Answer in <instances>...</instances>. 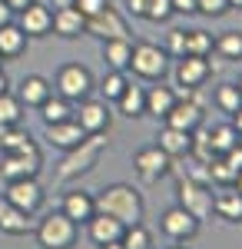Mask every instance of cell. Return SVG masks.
Masks as SVG:
<instances>
[{
    "mask_svg": "<svg viewBox=\"0 0 242 249\" xmlns=\"http://www.w3.org/2000/svg\"><path fill=\"white\" fill-rule=\"evenodd\" d=\"M216 107L223 110V113H239L242 110V93H239V87L236 83H223L219 90H216Z\"/></svg>",
    "mask_w": 242,
    "mask_h": 249,
    "instance_id": "obj_31",
    "label": "cell"
},
{
    "mask_svg": "<svg viewBox=\"0 0 242 249\" xmlns=\"http://www.w3.org/2000/svg\"><path fill=\"white\" fill-rule=\"evenodd\" d=\"M169 160H176V156H186L189 146H192V133L186 130H176V126H163L159 130V143H156Z\"/></svg>",
    "mask_w": 242,
    "mask_h": 249,
    "instance_id": "obj_23",
    "label": "cell"
},
{
    "mask_svg": "<svg viewBox=\"0 0 242 249\" xmlns=\"http://www.w3.org/2000/svg\"><path fill=\"white\" fill-rule=\"evenodd\" d=\"M23 47H27V34L17 27V20L3 23V27H0V57H3V60L20 57V53H23Z\"/></svg>",
    "mask_w": 242,
    "mask_h": 249,
    "instance_id": "obj_25",
    "label": "cell"
},
{
    "mask_svg": "<svg viewBox=\"0 0 242 249\" xmlns=\"http://www.w3.org/2000/svg\"><path fill=\"white\" fill-rule=\"evenodd\" d=\"M166 57L169 53L163 47H156V43H136L133 47V57H130V70L139 80H163L166 70H169Z\"/></svg>",
    "mask_w": 242,
    "mask_h": 249,
    "instance_id": "obj_4",
    "label": "cell"
},
{
    "mask_svg": "<svg viewBox=\"0 0 242 249\" xmlns=\"http://www.w3.org/2000/svg\"><path fill=\"white\" fill-rule=\"evenodd\" d=\"M103 150H106V133H86L73 150H67V156L60 160L53 183L56 186H67V183H73L80 176H86V173L100 163Z\"/></svg>",
    "mask_w": 242,
    "mask_h": 249,
    "instance_id": "obj_1",
    "label": "cell"
},
{
    "mask_svg": "<svg viewBox=\"0 0 242 249\" xmlns=\"http://www.w3.org/2000/svg\"><path fill=\"white\" fill-rule=\"evenodd\" d=\"M212 213L229 223H242V196L232 186H223L219 193H212Z\"/></svg>",
    "mask_w": 242,
    "mask_h": 249,
    "instance_id": "obj_22",
    "label": "cell"
},
{
    "mask_svg": "<svg viewBox=\"0 0 242 249\" xmlns=\"http://www.w3.org/2000/svg\"><path fill=\"white\" fill-rule=\"evenodd\" d=\"M232 126H236V133L242 136V110H239V113H232Z\"/></svg>",
    "mask_w": 242,
    "mask_h": 249,
    "instance_id": "obj_48",
    "label": "cell"
},
{
    "mask_svg": "<svg viewBox=\"0 0 242 249\" xmlns=\"http://www.w3.org/2000/svg\"><path fill=\"white\" fill-rule=\"evenodd\" d=\"M3 133H7V126H3V123H0V140H3Z\"/></svg>",
    "mask_w": 242,
    "mask_h": 249,
    "instance_id": "obj_54",
    "label": "cell"
},
{
    "mask_svg": "<svg viewBox=\"0 0 242 249\" xmlns=\"http://www.w3.org/2000/svg\"><path fill=\"white\" fill-rule=\"evenodd\" d=\"M223 156H225V163H229L232 170L239 173V170H242V140H239V143H236V146H232V150H225Z\"/></svg>",
    "mask_w": 242,
    "mask_h": 249,
    "instance_id": "obj_42",
    "label": "cell"
},
{
    "mask_svg": "<svg viewBox=\"0 0 242 249\" xmlns=\"http://www.w3.org/2000/svg\"><path fill=\"white\" fill-rule=\"evenodd\" d=\"M34 232H37L40 249H70L76 243V223L63 213H47Z\"/></svg>",
    "mask_w": 242,
    "mask_h": 249,
    "instance_id": "obj_3",
    "label": "cell"
},
{
    "mask_svg": "<svg viewBox=\"0 0 242 249\" xmlns=\"http://www.w3.org/2000/svg\"><path fill=\"white\" fill-rule=\"evenodd\" d=\"M159 226H163V232H166L173 243H186V239H192V236L199 232V226H203V223H199L192 213H186L183 206H173V210L163 213Z\"/></svg>",
    "mask_w": 242,
    "mask_h": 249,
    "instance_id": "obj_11",
    "label": "cell"
},
{
    "mask_svg": "<svg viewBox=\"0 0 242 249\" xmlns=\"http://www.w3.org/2000/svg\"><path fill=\"white\" fill-rule=\"evenodd\" d=\"M176 206H183L186 213H192L199 223L212 219V186L196 183V179H189V176H179V203H176Z\"/></svg>",
    "mask_w": 242,
    "mask_h": 249,
    "instance_id": "obj_5",
    "label": "cell"
},
{
    "mask_svg": "<svg viewBox=\"0 0 242 249\" xmlns=\"http://www.w3.org/2000/svg\"><path fill=\"white\" fill-rule=\"evenodd\" d=\"M173 249H186V246H173Z\"/></svg>",
    "mask_w": 242,
    "mask_h": 249,
    "instance_id": "obj_56",
    "label": "cell"
},
{
    "mask_svg": "<svg viewBox=\"0 0 242 249\" xmlns=\"http://www.w3.org/2000/svg\"><path fill=\"white\" fill-rule=\"evenodd\" d=\"M0 232H7V236H27V232H34L30 213L17 210V206L7 203L3 196H0Z\"/></svg>",
    "mask_w": 242,
    "mask_h": 249,
    "instance_id": "obj_17",
    "label": "cell"
},
{
    "mask_svg": "<svg viewBox=\"0 0 242 249\" xmlns=\"http://www.w3.org/2000/svg\"><path fill=\"white\" fill-rule=\"evenodd\" d=\"M0 67H3V57H0Z\"/></svg>",
    "mask_w": 242,
    "mask_h": 249,
    "instance_id": "obj_57",
    "label": "cell"
},
{
    "mask_svg": "<svg viewBox=\"0 0 242 249\" xmlns=\"http://www.w3.org/2000/svg\"><path fill=\"white\" fill-rule=\"evenodd\" d=\"M173 17V0H149L146 3V20L153 23H166Z\"/></svg>",
    "mask_w": 242,
    "mask_h": 249,
    "instance_id": "obj_39",
    "label": "cell"
},
{
    "mask_svg": "<svg viewBox=\"0 0 242 249\" xmlns=\"http://www.w3.org/2000/svg\"><path fill=\"white\" fill-rule=\"evenodd\" d=\"M30 143H34L30 133L20 130V123H17V126H7V133L0 140V150H3V153H14V150H23V146H30Z\"/></svg>",
    "mask_w": 242,
    "mask_h": 249,
    "instance_id": "obj_37",
    "label": "cell"
},
{
    "mask_svg": "<svg viewBox=\"0 0 242 249\" xmlns=\"http://www.w3.org/2000/svg\"><path fill=\"white\" fill-rule=\"evenodd\" d=\"M20 116H23V103H20L10 90H3V93H0V123H3V126H17Z\"/></svg>",
    "mask_w": 242,
    "mask_h": 249,
    "instance_id": "obj_33",
    "label": "cell"
},
{
    "mask_svg": "<svg viewBox=\"0 0 242 249\" xmlns=\"http://www.w3.org/2000/svg\"><path fill=\"white\" fill-rule=\"evenodd\" d=\"M7 183H10V179H7V173H3V166H0V196H3V190H7Z\"/></svg>",
    "mask_w": 242,
    "mask_h": 249,
    "instance_id": "obj_51",
    "label": "cell"
},
{
    "mask_svg": "<svg viewBox=\"0 0 242 249\" xmlns=\"http://www.w3.org/2000/svg\"><path fill=\"white\" fill-rule=\"evenodd\" d=\"M93 90V77H90V70L86 67H80V63H67L60 73H56V93L63 96V100H86Z\"/></svg>",
    "mask_w": 242,
    "mask_h": 249,
    "instance_id": "obj_7",
    "label": "cell"
},
{
    "mask_svg": "<svg viewBox=\"0 0 242 249\" xmlns=\"http://www.w3.org/2000/svg\"><path fill=\"white\" fill-rule=\"evenodd\" d=\"M130 57H133V43L126 40H103V60L110 70H130Z\"/></svg>",
    "mask_w": 242,
    "mask_h": 249,
    "instance_id": "obj_26",
    "label": "cell"
},
{
    "mask_svg": "<svg viewBox=\"0 0 242 249\" xmlns=\"http://www.w3.org/2000/svg\"><path fill=\"white\" fill-rule=\"evenodd\" d=\"M163 120H166V126H176V130L192 133L196 126H203V103H199L196 96H189V100H176L173 110H169Z\"/></svg>",
    "mask_w": 242,
    "mask_h": 249,
    "instance_id": "obj_14",
    "label": "cell"
},
{
    "mask_svg": "<svg viewBox=\"0 0 242 249\" xmlns=\"http://www.w3.org/2000/svg\"><path fill=\"white\" fill-rule=\"evenodd\" d=\"M166 53H173V57L179 60V57H186V30L183 27H173L166 34V47H163Z\"/></svg>",
    "mask_w": 242,
    "mask_h": 249,
    "instance_id": "obj_38",
    "label": "cell"
},
{
    "mask_svg": "<svg viewBox=\"0 0 242 249\" xmlns=\"http://www.w3.org/2000/svg\"><path fill=\"white\" fill-rule=\"evenodd\" d=\"M232 190H236V193H239V196H242V170L236 173V179H232Z\"/></svg>",
    "mask_w": 242,
    "mask_h": 249,
    "instance_id": "obj_49",
    "label": "cell"
},
{
    "mask_svg": "<svg viewBox=\"0 0 242 249\" xmlns=\"http://www.w3.org/2000/svg\"><path fill=\"white\" fill-rule=\"evenodd\" d=\"M209 77H212V63H209L206 57L186 53V57H179V63H176V83H179V87L199 90Z\"/></svg>",
    "mask_w": 242,
    "mask_h": 249,
    "instance_id": "obj_13",
    "label": "cell"
},
{
    "mask_svg": "<svg viewBox=\"0 0 242 249\" xmlns=\"http://www.w3.org/2000/svg\"><path fill=\"white\" fill-rule=\"evenodd\" d=\"M126 83H130L126 70H110L103 77V83H100V93H103V100H120V93L126 90Z\"/></svg>",
    "mask_w": 242,
    "mask_h": 249,
    "instance_id": "obj_35",
    "label": "cell"
},
{
    "mask_svg": "<svg viewBox=\"0 0 242 249\" xmlns=\"http://www.w3.org/2000/svg\"><path fill=\"white\" fill-rule=\"evenodd\" d=\"M116 107H120V113L123 116H143L146 113V90L139 87V83H126V90L120 93V100H116Z\"/></svg>",
    "mask_w": 242,
    "mask_h": 249,
    "instance_id": "obj_24",
    "label": "cell"
},
{
    "mask_svg": "<svg viewBox=\"0 0 242 249\" xmlns=\"http://www.w3.org/2000/svg\"><path fill=\"white\" fill-rule=\"evenodd\" d=\"M7 87H10V80H7V73H3V67H0V93H3Z\"/></svg>",
    "mask_w": 242,
    "mask_h": 249,
    "instance_id": "obj_50",
    "label": "cell"
},
{
    "mask_svg": "<svg viewBox=\"0 0 242 249\" xmlns=\"http://www.w3.org/2000/svg\"><path fill=\"white\" fill-rule=\"evenodd\" d=\"M3 3H7V7H10L14 14H20V10H23V7H30L34 0H3Z\"/></svg>",
    "mask_w": 242,
    "mask_h": 249,
    "instance_id": "obj_46",
    "label": "cell"
},
{
    "mask_svg": "<svg viewBox=\"0 0 242 249\" xmlns=\"http://www.w3.org/2000/svg\"><path fill=\"white\" fill-rule=\"evenodd\" d=\"M76 0H50V7H53V10H60V7H73Z\"/></svg>",
    "mask_w": 242,
    "mask_h": 249,
    "instance_id": "obj_47",
    "label": "cell"
},
{
    "mask_svg": "<svg viewBox=\"0 0 242 249\" xmlns=\"http://www.w3.org/2000/svg\"><path fill=\"white\" fill-rule=\"evenodd\" d=\"M100 249H126V246H123V243L116 239V243H106V246H100Z\"/></svg>",
    "mask_w": 242,
    "mask_h": 249,
    "instance_id": "obj_52",
    "label": "cell"
},
{
    "mask_svg": "<svg viewBox=\"0 0 242 249\" xmlns=\"http://www.w3.org/2000/svg\"><path fill=\"white\" fill-rule=\"evenodd\" d=\"M0 166L7 173V179H27V176H37L43 170V156H40V146L30 143L23 150H14V153L0 156Z\"/></svg>",
    "mask_w": 242,
    "mask_h": 249,
    "instance_id": "obj_6",
    "label": "cell"
},
{
    "mask_svg": "<svg viewBox=\"0 0 242 249\" xmlns=\"http://www.w3.org/2000/svg\"><path fill=\"white\" fill-rule=\"evenodd\" d=\"M37 110H40V116H43V123H63V120H73V107H70V100L53 96V93L47 96Z\"/></svg>",
    "mask_w": 242,
    "mask_h": 249,
    "instance_id": "obj_28",
    "label": "cell"
},
{
    "mask_svg": "<svg viewBox=\"0 0 242 249\" xmlns=\"http://www.w3.org/2000/svg\"><path fill=\"white\" fill-rule=\"evenodd\" d=\"M3 199L7 203H14L17 210L23 213H34L43 206V186L37 183V176H27V179H10L7 183V190H3Z\"/></svg>",
    "mask_w": 242,
    "mask_h": 249,
    "instance_id": "obj_8",
    "label": "cell"
},
{
    "mask_svg": "<svg viewBox=\"0 0 242 249\" xmlns=\"http://www.w3.org/2000/svg\"><path fill=\"white\" fill-rule=\"evenodd\" d=\"M106 3H110V0H76L73 7L80 10V14H83V17H93V14H100Z\"/></svg>",
    "mask_w": 242,
    "mask_h": 249,
    "instance_id": "obj_41",
    "label": "cell"
},
{
    "mask_svg": "<svg viewBox=\"0 0 242 249\" xmlns=\"http://www.w3.org/2000/svg\"><path fill=\"white\" fill-rule=\"evenodd\" d=\"M173 103H176V90L173 87H149L146 90V113L149 116L163 120L173 110Z\"/></svg>",
    "mask_w": 242,
    "mask_h": 249,
    "instance_id": "obj_27",
    "label": "cell"
},
{
    "mask_svg": "<svg viewBox=\"0 0 242 249\" xmlns=\"http://www.w3.org/2000/svg\"><path fill=\"white\" fill-rule=\"evenodd\" d=\"M10 20H14V10H10V7L0 0V27H3V23H10Z\"/></svg>",
    "mask_w": 242,
    "mask_h": 249,
    "instance_id": "obj_45",
    "label": "cell"
},
{
    "mask_svg": "<svg viewBox=\"0 0 242 249\" xmlns=\"http://www.w3.org/2000/svg\"><path fill=\"white\" fill-rule=\"evenodd\" d=\"M229 10H242V0H229Z\"/></svg>",
    "mask_w": 242,
    "mask_h": 249,
    "instance_id": "obj_53",
    "label": "cell"
},
{
    "mask_svg": "<svg viewBox=\"0 0 242 249\" xmlns=\"http://www.w3.org/2000/svg\"><path fill=\"white\" fill-rule=\"evenodd\" d=\"M93 203H96V213H106L113 219H120L123 226L143 223V213H146L139 190L130 186V183H113V186H106L100 196H93Z\"/></svg>",
    "mask_w": 242,
    "mask_h": 249,
    "instance_id": "obj_2",
    "label": "cell"
},
{
    "mask_svg": "<svg viewBox=\"0 0 242 249\" xmlns=\"http://www.w3.org/2000/svg\"><path fill=\"white\" fill-rule=\"evenodd\" d=\"M133 166H136V173H139L146 183H156V179H163V176L173 170V160H169L159 146H146V150H139V153L133 156Z\"/></svg>",
    "mask_w": 242,
    "mask_h": 249,
    "instance_id": "obj_12",
    "label": "cell"
},
{
    "mask_svg": "<svg viewBox=\"0 0 242 249\" xmlns=\"http://www.w3.org/2000/svg\"><path fill=\"white\" fill-rule=\"evenodd\" d=\"M50 30H53L56 37L73 40V37H80V34H86V17H83L76 7H60V10H53Z\"/></svg>",
    "mask_w": 242,
    "mask_h": 249,
    "instance_id": "obj_18",
    "label": "cell"
},
{
    "mask_svg": "<svg viewBox=\"0 0 242 249\" xmlns=\"http://www.w3.org/2000/svg\"><path fill=\"white\" fill-rule=\"evenodd\" d=\"M232 179H236V170L225 163V156L216 153L212 160H209V183L223 190V186H232Z\"/></svg>",
    "mask_w": 242,
    "mask_h": 249,
    "instance_id": "obj_32",
    "label": "cell"
},
{
    "mask_svg": "<svg viewBox=\"0 0 242 249\" xmlns=\"http://www.w3.org/2000/svg\"><path fill=\"white\" fill-rule=\"evenodd\" d=\"M146 3L149 0H126V10H130L133 17H146Z\"/></svg>",
    "mask_w": 242,
    "mask_h": 249,
    "instance_id": "obj_44",
    "label": "cell"
},
{
    "mask_svg": "<svg viewBox=\"0 0 242 249\" xmlns=\"http://www.w3.org/2000/svg\"><path fill=\"white\" fill-rule=\"evenodd\" d=\"M229 10V0H196V14L203 17H223Z\"/></svg>",
    "mask_w": 242,
    "mask_h": 249,
    "instance_id": "obj_40",
    "label": "cell"
},
{
    "mask_svg": "<svg viewBox=\"0 0 242 249\" xmlns=\"http://www.w3.org/2000/svg\"><path fill=\"white\" fill-rule=\"evenodd\" d=\"M86 34H93L100 40H126L130 37V27H126V20L120 10H113L110 3L93 14V17H86Z\"/></svg>",
    "mask_w": 242,
    "mask_h": 249,
    "instance_id": "obj_9",
    "label": "cell"
},
{
    "mask_svg": "<svg viewBox=\"0 0 242 249\" xmlns=\"http://www.w3.org/2000/svg\"><path fill=\"white\" fill-rule=\"evenodd\" d=\"M73 113L83 133H110L113 113L106 107V100H80V110H73Z\"/></svg>",
    "mask_w": 242,
    "mask_h": 249,
    "instance_id": "obj_10",
    "label": "cell"
},
{
    "mask_svg": "<svg viewBox=\"0 0 242 249\" xmlns=\"http://www.w3.org/2000/svg\"><path fill=\"white\" fill-rule=\"evenodd\" d=\"M60 213H63V216H70L76 226H80V223H86V219L96 213V203H93V196H90V193H83V190H67Z\"/></svg>",
    "mask_w": 242,
    "mask_h": 249,
    "instance_id": "obj_20",
    "label": "cell"
},
{
    "mask_svg": "<svg viewBox=\"0 0 242 249\" xmlns=\"http://www.w3.org/2000/svg\"><path fill=\"white\" fill-rule=\"evenodd\" d=\"M173 14H196V0H173Z\"/></svg>",
    "mask_w": 242,
    "mask_h": 249,
    "instance_id": "obj_43",
    "label": "cell"
},
{
    "mask_svg": "<svg viewBox=\"0 0 242 249\" xmlns=\"http://www.w3.org/2000/svg\"><path fill=\"white\" fill-rule=\"evenodd\" d=\"M209 140H212V150L223 156L225 150H232V146L239 143L242 136L236 133V126H232V123H219V126H212V130H209Z\"/></svg>",
    "mask_w": 242,
    "mask_h": 249,
    "instance_id": "obj_30",
    "label": "cell"
},
{
    "mask_svg": "<svg viewBox=\"0 0 242 249\" xmlns=\"http://www.w3.org/2000/svg\"><path fill=\"white\" fill-rule=\"evenodd\" d=\"M83 130H80V123L76 120H63V123H47V143L50 146H56V150H73L76 143L83 140Z\"/></svg>",
    "mask_w": 242,
    "mask_h": 249,
    "instance_id": "obj_19",
    "label": "cell"
},
{
    "mask_svg": "<svg viewBox=\"0 0 242 249\" xmlns=\"http://www.w3.org/2000/svg\"><path fill=\"white\" fill-rule=\"evenodd\" d=\"M50 23H53V10L50 7H43V3H30V7H23L17 17V27L27 34V37H47L50 34Z\"/></svg>",
    "mask_w": 242,
    "mask_h": 249,
    "instance_id": "obj_15",
    "label": "cell"
},
{
    "mask_svg": "<svg viewBox=\"0 0 242 249\" xmlns=\"http://www.w3.org/2000/svg\"><path fill=\"white\" fill-rule=\"evenodd\" d=\"M236 87H239V93H242V77H239V83H236Z\"/></svg>",
    "mask_w": 242,
    "mask_h": 249,
    "instance_id": "obj_55",
    "label": "cell"
},
{
    "mask_svg": "<svg viewBox=\"0 0 242 249\" xmlns=\"http://www.w3.org/2000/svg\"><path fill=\"white\" fill-rule=\"evenodd\" d=\"M50 93H53L50 80L40 77V73H30V77H23V80H20V87H17V100L23 103V107H34V110H37V107H40V103H43V100H47Z\"/></svg>",
    "mask_w": 242,
    "mask_h": 249,
    "instance_id": "obj_21",
    "label": "cell"
},
{
    "mask_svg": "<svg viewBox=\"0 0 242 249\" xmlns=\"http://www.w3.org/2000/svg\"><path fill=\"white\" fill-rule=\"evenodd\" d=\"M120 243H123L126 249H149V246H153V236H149V230L143 226V223H133V226L123 230Z\"/></svg>",
    "mask_w": 242,
    "mask_h": 249,
    "instance_id": "obj_34",
    "label": "cell"
},
{
    "mask_svg": "<svg viewBox=\"0 0 242 249\" xmlns=\"http://www.w3.org/2000/svg\"><path fill=\"white\" fill-rule=\"evenodd\" d=\"M212 50H216L223 60H242V34L239 30H225V34H219L216 43H212Z\"/></svg>",
    "mask_w": 242,
    "mask_h": 249,
    "instance_id": "obj_29",
    "label": "cell"
},
{
    "mask_svg": "<svg viewBox=\"0 0 242 249\" xmlns=\"http://www.w3.org/2000/svg\"><path fill=\"white\" fill-rule=\"evenodd\" d=\"M123 223L120 219H113L106 213H93L90 219H86V232H90V239H93L96 246H106V243H116L120 236H123Z\"/></svg>",
    "mask_w": 242,
    "mask_h": 249,
    "instance_id": "obj_16",
    "label": "cell"
},
{
    "mask_svg": "<svg viewBox=\"0 0 242 249\" xmlns=\"http://www.w3.org/2000/svg\"><path fill=\"white\" fill-rule=\"evenodd\" d=\"M212 34H206V30H186V53L192 57H209L212 53Z\"/></svg>",
    "mask_w": 242,
    "mask_h": 249,
    "instance_id": "obj_36",
    "label": "cell"
}]
</instances>
